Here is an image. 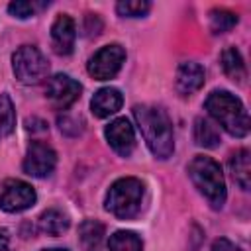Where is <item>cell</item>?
<instances>
[{"label":"cell","instance_id":"6da1fadb","mask_svg":"<svg viewBox=\"0 0 251 251\" xmlns=\"http://www.w3.org/2000/svg\"><path fill=\"white\" fill-rule=\"evenodd\" d=\"M133 118L149 151L157 159H169L175 151V133L167 110L157 104H135Z\"/></svg>","mask_w":251,"mask_h":251},{"label":"cell","instance_id":"7a4b0ae2","mask_svg":"<svg viewBox=\"0 0 251 251\" xmlns=\"http://www.w3.org/2000/svg\"><path fill=\"white\" fill-rule=\"evenodd\" d=\"M204 108L210 118L231 137H245L249 133V116L243 102L229 90H214L208 94Z\"/></svg>","mask_w":251,"mask_h":251},{"label":"cell","instance_id":"3957f363","mask_svg":"<svg viewBox=\"0 0 251 251\" xmlns=\"http://www.w3.org/2000/svg\"><path fill=\"white\" fill-rule=\"evenodd\" d=\"M186 173L194 184V188L208 200V204L214 210H220L226 204L227 190H226V180L224 173L218 161L206 155H196L190 159Z\"/></svg>","mask_w":251,"mask_h":251},{"label":"cell","instance_id":"277c9868","mask_svg":"<svg viewBox=\"0 0 251 251\" xmlns=\"http://www.w3.org/2000/svg\"><path fill=\"white\" fill-rule=\"evenodd\" d=\"M145 198V184L135 176H124L110 184L104 208L118 220H131L143 208Z\"/></svg>","mask_w":251,"mask_h":251},{"label":"cell","instance_id":"5b68a950","mask_svg":"<svg viewBox=\"0 0 251 251\" xmlns=\"http://www.w3.org/2000/svg\"><path fill=\"white\" fill-rule=\"evenodd\" d=\"M12 71L22 84H37L47 76L49 61L35 45H22L12 55Z\"/></svg>","mask_w":251,"mask_h":251},{"label":"cell","instance_id":"8992f818","mask_svg":"<svg viewBox=\"0 0 251 251\" xmlns=\"http://www.w3.org/2000/svg\"><path fill=\"white\" fill-rule=\"evenodd\" d=\"M124 61H126V49L120 43H110L100 47L88 59L86 71L96 80H110L120 73Z\"/></svg>","mask_w":251,"mask_h":251},{"label":"cell","instance_id":"52a82bcc","mask_svg":"<svg viewBox=\"0 0 251 251\" xmlns=\"http://www.w3.org/2000/svg\"><path fill=\"white\" fill-rule=\"evenodd\" d=\"M37 200L33 186L20 178H8L0 188V210L8 214H18L31 208Z\"/></svg>","mask_w":251,"mask_h":251},{"label":"cell","instance_id":"ba28073f","mask_svg":"<svg viewBox=\"0 0 251 251\" xmlns=\"http://www.w3.org/2000/svg\"><path fill=\"white\" fill-rule=\"evenodd\" d=\"M80 92L82 84L63 73L49 76L45 82V98L55 110H67L69 106H73L80 98Z\"/></svg>","mask_w":251,"mask_h":251},{"label":"cell","instance_id":"9c48e42d","mask_svg":"<svg viewBox=\"0 0 251 251\" xmlns=\"http://www.w3.org/2000/svg\"><path fill=\"white\" fill-rule=\"evenodd\" d=\"M57 165V153L55 149L45 141H31L25 149V157L22 163V169L25 175L35 178H45L55 171Z\"/></svg>","mask_w":251,"mask_h":251},{"label":"cell","instance_id":"30bf717a","mask_svg":"<svg viewBox=\"0 0 251 251\" xmlns=\"http://www.w3.org/2000/svg\"><path fill=\"white\" fill-rule=\"evenodd\" d=\"M104 137L108 145L122 157L131 155L135 147V131L127 118H116L104 127Z\"/></svg>","mask_w":251,"mask_h":251},{"label":"cell","instance_id":"8fae6325","mask_svg":"<svg viewBox=\"0 0 251 251\" xmlns=\"http://www.w3.org/2000/svg\"><path fill=\"white\" fill-rule=\"evenodd\" d=\"M76 24L69 14H59L51 24V45L57 55H69L75 47Z\"/></svg>","mask_w":251,"mask_h":251},{"label":"cell","instance_id":"7c38bea8","mask_svg":"<svg viewBox=\"0 0 251 251\" xmlns=\"http://www.w3.org/2000/svg\"><path fill=\"white\" fill-rule=\"evenodd\" d=\"M204 80H206L204 67L196 61H184L176 69L175 88L180 96H190L204 86Z\"/></svg>","mask_w":251,"mask_h":251},{"label":"cell","instance_id":"4fadbf2b","mask_svg":"<svg viewBox=\"0 0 251 251\" xmlns=\"http://www.w3.org/2000/svg\"><path fill=\"white\" fill-rule=\"evenodd\" d=\"M124 104V96L118 88L106 86L100 88L98 92H94L92 100H90V110L96 118H110L112 114H116Z\"/></svg>","mask_w":251,"mask_h":251},{"label":"cell","instance_id":"5bb4252c","mask_svg":"<svg viewBox=\"0 0 251 251\" xmlns=\"http://www.w3.org/2000/svg\"><path fill=\"white\" fill-rule=\"evenodd\" d=\"M231 178L237 182L241 190H249L251 186V155L247 149H237L227 161Z\"/></svg>","mask_w":251,"mask_h":251},{"label":"cell","instance_id":"9a60e30c","mask_svg":"<svg viewBox=\"0 0 251 251\" xmlns=\"http://www.w3.org/2000/svg\"><path fill=\"white\" fill-rule=\"evenodd\" d=\"M220 65H222V71L227 78H231L233 82H243L245 76H247V69H245V63H243V57L239 53L237 47H226L220 55Z\"/></svg>","mask_w":251,"mask_h":251},{"label":"cell","instance_id":"2e32d148","mask_svg":"<svg viewBox=\"0 0 251 251\" xmlns=\"http://www.w3.org/2000/svg\"><path fill=\"white\" fill-rule=\"evenodd\" d=\"M69 226H71V218L61 208H47L37 218L39 231H43L47 235H61L69 229Z\"/></svg>","mask_w":251,"mask_h":251},{"label":"cell","instance_id":"e0dca14e","mask_svg":"<svg viewBox=\"0 0 251 251\" xmlns=\"http://www.w3.org/2000/svg\"><path fill=\"white\" fill-rule=\"evenodd\" d=\"M78 241L82 251H100L104 243V226L98 220H84L78 226Z\"/></svg>","mask_w":251,"mask_h":251},{"label":"cell","instance_id":"ac0fdd59","mask_svg":"<svg viewBox=\"0 0 251 251\" xmlns=\"http://www.w3.org/2000/svg\"><path fill=\"white\" fill-rule=\"evenodd\" d=\"M192 135H194L196 145H200L204 149H214V147L220 145V131H218V127L210 120H206L202 116L194 120V131H192Z\"/></svg>","mask_w":251,"mask_h":251},{"label":"cell","instance_id":"d6986e66","mask_svg":"<svg viewBox=\"0 0 251 251\" xmlns=\"http://www.w3.org/2000/svg\"><path fill=\"white\" fill-rule=\"evenodd\" d=\"M208 16H210V29L214 35L227 33L239 22V16L231 10H226V8H214V10H210Z\"/></svg>","mask_w":251,"mask_h":251},{"label":"cell","instance_id":"ffe728a7","mask_svg":"<svg viewBox=\"0 0 251 251\" xmlns=\"http://www.w3.org/2000/svg\"><path fill=\"white\" fill-rule=\"evenodd\" d=\"M108 249L110 251H143V241L137 233L120 229V231L110 235Z\"/></svg>","mask_w":251,"mask_h":251},{"label":"cell","instance_id":"44dd1931","mask_svg":"<svg viewBox=\"0 0 251 251\" xmlns=\"http://www.w3.org/2000/svg\"><path fill=\"white\" fill-rule=\"evenodd\" d=\"M16 129V108L8 94H0V141Z\"/></svg>","mask_w":251,"mask_h":251},{"label":"cell","instance_id":"7402d4cb","mask_svg":"<svg viewBox=\"0 0 251 251\" xmlns=\"http://www.w3.org/2000/svg\"><path fill=\"white\" fill-rule=\"evenodd\" d=\"M45 8H49V2H43V0H31V2L29 0H16V2H10L8 4L10 16L20 18V20L33 18L35 14H39Z\"/></svg>","mask_w":251,"mask_h":251},{"label":"cell","instance_id":"603a6c76","mask_svg":"<svg viewBox=\"0 0 251 251\" xmlns=\"http://www.w3.org/2000/svg\"><path fill=\"white\" fill-rule=\"evenodd\" d=\"M151 10L147 0H122L116 4V12L122 18H141Z\"/></svg>","mask_w":251,"mask_h":251},{"label":"cell","instance_id":"cb8c5ba5","mask_svg":"<svg viewBox=\"0 0 251 251\" xmlns=\"http://www.w3.org/2000/svg\"><path fill=\"white\" fill-rule=\"evenodd\" d=\"M210 251H243L239 245H235L233 241L226 239V237H218L214 239V243L210 245Z\"/></svg>","mask_w":251,"mask_h":251},{"label":"cell","instance_id":"d4e9b609","mask_svg":"<svg viewBox=\"0 0 251 251\" xmlns=\"http://www.w3.org/2000/svg\"><path fill=\"white\" fill-rule=\"evenodd\" d=\"M0 251H10V237L6 229L0 231Z\"/></svg>","mask_w":251,"mask_h":251},{"label":"cell","instance_id":"484cf974","mask_svg":"<svg viewBox=\"0 0 251 251\" xmlns=\"http://www.w3.org/2000/svg\"><path fill=\"white\" fill-rule=\"evenodd\" d=\"M39 251H69V249H61V247H53V249H39Z\"/></svg>","mask_w":251,"mask_h":251}]
</instances>
